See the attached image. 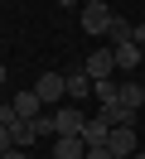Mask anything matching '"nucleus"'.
Returning <instances> with one entry per match:
<instances>
[{"label": "nucleus", "instance_id": "obj_5", "mask_svg": "<svg viewBox=\"0 0 145 159\" xmlns=\"http://www.w3.org/2000/svg\"><path fill=\"white\" fill-rule=\"evenodd\" d=\"M106 149H111L116 159H131V154H135V125H111V135H106Z\"/></svg>", "mask_w": 145, "mask_h": 159}, {"label": "nucleus", "instance_id": "obj_19", "mask_svg": "<svg viewBox=\"0 0 145 159\" xmlns=\"http://www.w3.org/2000/svg\"><path fill=\"white\" fill-rule=\"evenodd\" d=\"M58 5H82V0H58Z\"/></svg>", "mask_w": 145, "mask_h": 159}, {"label": "nucleus", "instance_id": "obj_22", "mask_svg": "<svg viewBox=\"0 0 145 159\" xmlns=\"http://www.w3.org/2000/svg\"><path fill=\"white\" fill-rule=\"evenodd\" d=\"M140 82H145V68H140Z\"/></svg>", "mask_w": 145, "mask_h": 159}, {"label": "nucleus", "instance_id": "obj_4", "mask_svg": "<svg viewBox=\"0 0 145 159\" xmlns=\"http://www.w3.org/2000/svg\"><path fill=\"white\" fill-rule=\"evenodd\" d=\"M82 72H87V77H92V82H106V77H111V72H116V53H111V48H97L92 58L82 63Z\"/></svg>", "mask_w": 145, "mask_h": 159}, {"label": "nucleus", "instance_id": "obj_16", "mask_svg": "<svg viewBox=\"0 0 145 159\" xmlns=\"http://www.w3.org/2000/svg\"><path fill=\"white\" fill-rule=\"evenodd\" d=\"M15 149V135H10V125H0V154H10Z\"/></svg>", "mask_w": 145, "mask_h": 159}, {"label": "nucleus", "instance_id": "obj_14", "mask_svg": "<svg viewBox=\"0 0 145 159\" xmlns=\"http://www.w3.org/2000/svg\"><path fill=\"white\" fill-rule=\"evenodd\" d=\"M87 92H92V77H87V72H68V97H73V101H82Z\"/></svg>", "mask_w": 145, "mask_h": 159}, {"label": "nucleus", "instance_id": "obj_17", "mask_svg": "<svg viewBox=\"0 0 145 159\" xmlns=\"http://www.w3.org/2000/svg\"><path fill=\"white\" fill-rule=\"evenodd\" d=\"M131 43H140V48H145V20L135 24V34H131Z\"/></svg>", "mask_w": 145, "mask_h": 159}, {"label": "nucleus", "instance_id": "obj_12", "mask_svg": "<svg viewBox=\"0 0 145 159\" xmlns=\"http://www.w3.org/2000/svg\"><path fill=\"white\" fill-rule=\"evenodd\" d=\"M10 135H15V149H29L39 140V130H34V120H15V125H10Z\"/></svg>", "mask_w": 145, "mask_h": 159}, {"label": "nucleus", "instance_id": "obj_21", "mask_svg": "<svg viewBox=\"0 0 145 159\" xmlns=\"http://www.w3.org/2000/svg\"><path fill=\"white\" fill-rule=\"evenodd\" d=\"M82 5H97V0H82Z\"/></svg>", "mask_w": 145, "mask_h": 159}, {"label": "nucleus", "instance_id": "obj_9", "mask_svg": "<svg viewBox=\"0 0 145 159\" xmlns=\"http://www.w3.org/2000/svg\"><path fill=\"white\" fill-rule=\"evenodd\" d=\"M97 116L106 120V125H135V111L121 106V101H111V106H97Z\"/></svg>", "mask_w": 145, "mask_h": 159}, {"label": "nucleus", "instance_id": "obj_7", "mask_svg": "<svg viewBox=\"0 0 145 159\" xmlns=\"http://www.w3.org/2000/svg\"><path fill=\"white\" fill-rule=\"evenodd\" d=\"M15 116L19 120H39V116H44V101H39L34 87H29V92H15Z\"/></svg>", "mask_w": 145, "mask_h": 159}, {"label": "nucleus", "instance_id": "obj_1", "mask_svg": "<svg viewBox=\"0 0 145 159\" xmlns=\"http://www.w3.org/2000/svg\"><path fill=\"white\" fill-rule=\"evenodd\" d=\"M82 29L92 34V39H106V29H111V10H106V0L82 5Z\"/></svg>", "mask_w": 145, "mask_h": 159}, {"label": "nucleus", "instance_id": "obj_2", "mask_svg": "<svg viewBox=\"0 0 145 159\" xmlns=\"http://www.w3.org/2000/svg\"><path fill=\"white\" fill-rule=\"evenodd\" d=\"M34 92H39L44 106H58V101L68 97V77H63V72H44V77L34 82Z\"/></svg>", "mask_w": 145, "mask_h": 159}, {"label": "nucleus", "instance_id": "obj_13", "mask_svg": "<svg viewBox=\"0 0 145 159\" xmlns=\"http://www.w3.org/2000/svg\"><path fill=\"white\" fill-rule=\"evenodd\" d=\"M131 34H135V24H126V20H116V15H111V29H106V39H111V48H121V43H131Z\"/></svg>", "mask_w": 145, "mask_h": 159}, {"label": "nucleus", "instance_id": "obj_11", "mask_svg": "<svg viewBox=\"0 0 145 159\" xmlns=\"http://www.w3.org/2000/svg\"><path fill=\"white\" fill-rule=\"evenodd\" d=\"M106 135H111V125H106L102 116H97V120H87V125H82V140H87V149H92V145H106Z\"/></svg>", "mask_w": 145, "mask_h": 159}, {"label": "nucleus", "instance_id": "obj_3", "mask_svg": "<svg viewBox=\"0 0 145 159\" xmlns=\"http://www.w3.org/2000/svg\"><path fill=\"white\" fill-rule=\"evenodd\" d=\"M48 116H53V135H82V125H87V116L77 106H58Z\"/></svg>", "mask_w": 145, "mask_h": 159}, {"label": "nucleus", "instance_id": "obj_15", "mask_svg": "<svg viewBox=\"0 0 145 159\" xmlns=\"http://www.w3.org/2000/svg\"><path fill=\"white\" fill-rule=\"evenodd\" d=\"M15 120H19L15 116V101H0V125H15Z\"/></svg>", "mask_w": 145, "mask_h": 159}, {"label": "nucleus", "instance_id": "obj_10", "mask_svg": "<svg viewBox=\"0 0 145 159\" xmlns=\"http://www.w3.org/2000/svg\"><path fill=\"white\" fill-rule=\"evenodd\" d=\"M116 101L131 106V111H140L145 106V82H121V97H116Z\"/></svg>", "mask_w": 145, "mask_h": 159}, {"label": "nucleus", "instance_id": "obj_23", "mask_svg": "<svg viewBox=\"0 0 145 159\" xmlns=\"http://www.w3.org/2000/svg\"><path fill=\"white\" fill-rule=\"evenodd\" d=\"M131 159H145V154H131Z\"/></svg>", "mask_w": 145, "mask_h": 159}, {"label": "nucleus", "instance_id": "obj_6", "mask_svg": "<svg viewBox=\"0 0 145 159\" xmlns=\"http://www.w3.org/2000/svg\"><path fill=\"white\" fill-rule=\"evenodd\" d=\"M116 53V72H140L145 68V48L140 43H121V48H111Z\"/></svg>", "mask_w": 145, "mask_h": 159}, {"label": "nucleus", "instance_id": "obj_18", "mask_svg": "<svg viewBox=\"0 0 145 159\" xmlns=\"http://www.w3.org/2000/svg\"><path fill=\"white\" fill-rule=\"evenodd\" d=\"M0 159H24V149H10V154H0Z\"/></svg>", "mask_w": 145, "mask_h": 159}, {"label": "nucleus", "instance_id": "obj_8", "mask_svg": "<svg viewBox=\"0 0 145 159\" xmlns=\"http://www.w3.org/2000/svg\"><path fill=\"white\" fill-rule=\"evenodd\" d=\"M53 159H87V140H82V135H58Z\"/></svg>", "mask_w": 145, "mask_h": 159}, {"label": "nucleus", "instance_id": "obj_20", "mask_svg": "<svg viewBox=\"0 0 145 159\" xmlns=\"http://www.w3.org/2000/svg\"><path fill=\"white\" fill-rule=\"evenodd\" d=\"M0 87H5V63H0Z\"/></svg>", "mask_w": 145, "mask_h": 159}]
</instances>
